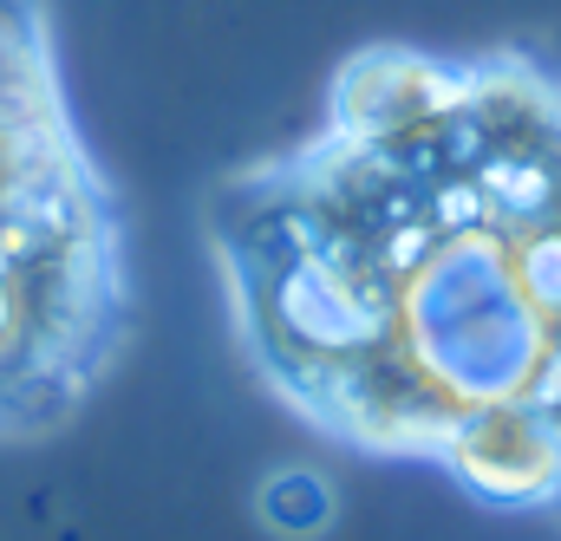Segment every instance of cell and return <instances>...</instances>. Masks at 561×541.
<instances>
[{
    "mask_svg": "<svg viewBox=\"0 0 561 541\" xmlns=\"http://www.w3.org/2000/svg\"><path fill=\"white\" fill-rule=\"evenodd\" d=\"M125 326V222L72 118L53 13L0 0V444L66 430Z\"/></svg>",
    "mask_w": 561,
    "mask_h": 541,
    "instance_id": "2",
    "label": "cell"
},
{
    "mask_svg": "<svg viewBox=\"0 0 561 541\" xmlns=\"http://www.w3.org/2000/svg\"><path fill=\"white\" fill-rule=\"evenodd\" d=\"M249 353L327 430L561 490V85L379 53L209 209Z\"/></svg>",
    "mask_w": 561,
    "mask_h": 541,
    "instance_id": "1",
    "label": "cell"
}]
</instances>
